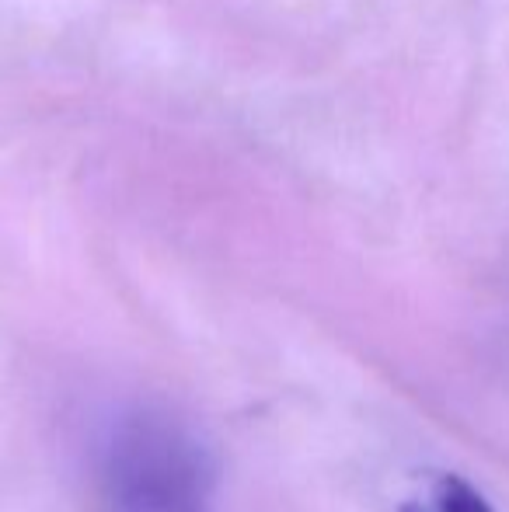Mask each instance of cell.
<instances>
[{"mask_svg":"<svg viewBox=\"0 0 509 512\" xmlns=\"http://www.w3.org/2000/svg\"><path fill=\"white\" fill-rule=\"evenodd\" d=\"M102 481L109 512H213V457L161 408H133L112 422Z\"/></svg>","mask_w":509,"mask_h":512,"instance_id":"obj_1","label":"cell"},{"mask_svg":"<svg viewBox=\"0 0 509 512\" xmlns=\"http://www.w3.org/2000/svg\"><path fill=\"white\" fill-rule=\"evenodd\" d=\"M398 512H496L482 492L461 474L422 471L408 495L398 502Z\"/></svg>","mask_w":509,"mask_h":512,"instance_id":"obj_2","label":"cell"}]
</instances>
